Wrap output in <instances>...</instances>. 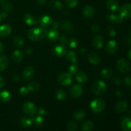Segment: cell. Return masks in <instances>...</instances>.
<instances>
[{
    "mask_svg": "<svg viewBox=\"0 0 131 131\" xmlns=\"http://www.w3.org/2000/svg\"><path fill=\"white\" fill-rule=\"evenodd\" d=\"M79 70V68L75 64H72L69 67V72L72 75H74L76 74Z\"/></svg>",
    "mask_w": 131,
    "mask_h": 131,
    "instance_id": "cell-43",
    "label": "cell"
},
{
    "mask_svg": "<svg viewBox=\"0 0 131 131\" xmlns=\"http://www.w3.org/2000/svg\"><path fill=\"white\" fill-rule=\"evenodd\" d=\"M33 52V49L31 47H28L26 49L25 52L27 55H31Z\"/></svg>",
    "mask_w": 131,
    "mask_h": 131,
    "instance_id": "cell-50",
    "label": "cell"
},
{
    "mask_svg": "<svg viewBox=\"0 0 131 131\" xmlns=\"http://www.w3.org/2000/svg\"><path fill=\"white\" fill-rule=\"evenodd\" d=\"M83 89L81 86L79 84H73L69 89V93L74 99L79 98L83 94Z\"/></svg>",
    "mask_w": 131,
    "mask_h": 131,
    "instance_id": "cell-8",
    "label": "cell"
},
{
    "mask_svg": "<svg viewBox=\"0 0 131 131\" xmlns=\"http://www.w3.org/2000/svg\"><path fill=\"white\" fill-rule=\"evenodd\" d=\"M93 128H94V125H93V122L90 121V120H87V121L84 122L82 124V131H92Z\"/></svg>",
    "mask_w": 131,
    "mask_h": 131,
    "instance_id": "cell-35",
    "label": "cell"
},
{
    "mask_svg": "<svg viewBox=\"0 0 131 131\" xmlns=\"http://www.w3.org/2000/svg\"><path fill=\"white\" fill-rule=\"evenodd\" d=\"M4 49H5V47H4L3 43L0 42V54L2 53L4 51Z\"/></svg>",
    "mask_w": 131,
    "mask_h": 131,
    "instance_id": "cell-56",
    "label": "cell"
},
{
    "mask_svg": "<svg viewBox=\"0 0 131 131\" xmlns=\"http://www.w3.org/2000/svg\"><path fill=\"white\" fill-rule=\"evenodd\" d=\"M12 79H13V80L15 81H18L20 79V76H19L18 74H15V75H13Z\"/></svg>",
    "mask_w": 131,
    "mask_h": 131,
    "instance_id": "cell-54",
    "label": "cell"
},
{
    "mask_svg": "<svg viewBox=\"0 0 131 131\" xmlns=\"http://www.w3.org/2000/svg\"><path fill=\"white\" fill-rule=\"evenodd\" d=\"M24 42H25L24 38L20 35L15 36L13 38V43H14V46H16V47H22L24 44Z\"/></svg>",
    "mask_w": 131,
    "mask_h": 131,
    "instance_id": "cell-33",
    "label": "cell"
},
{
    "mask_svg": "<svg viewBox=\"0 0 131 131\" xmlns=\"http://www.w3.org/2000/svg\"><path fill=\"white\" fill-rule=\"evenodd\" d=\"M75 78L76 81L79 83H86L87 81H88V79L87 74L83 71H78V72L75 74Z\"/></svg>",
    "mask_w": 131,
    "mask_h": 131,
    "instance_id": "cell-26",
    "label": "cell"
},
{
    "mask_svg": "<svg viewBox=\"0 0 131 131\" xmlns=\"http://www.w3.org/2000/svg\"><path fill=\"white\" fill-rule=\"evenodd\" d=\"M120 127L124 131H131V118L124 116L120 121Z\"/></svg>",
    "mask_w": 131,
    "mask_h": 131,
    "instance_id": "cell-16",
    "label": "cell"
},
{
    "mask_svg": "<svg viewBox=\"0 0 131 131\" xmlns=\"http://www.w3.org/2000/svg\"><path fill=\"white\" fill-rule=\"evenodd\" d=\"M124 82H125V84L127 86L131 88V75H129L125 77V79H124Z\"/></svg>",
    "mask_w": 131,
    "mask_h": 131,
    "instance_id": "cell-47",
    "label": "cell"
},
{
    "mask_svg": "<svg viewBox=\"0 0 131 131\" xmlns=\"http://www.w3.org/2000/svg\"><path fill=\"white\" fill-rule=\"evenodd\" d=\"M49 6L52 10L55 11H60L63 7L62 3L59 0H51L49 3Z\"/></svg>",
    "mask_w": 131,
    "mask_h": 131,
    "instance_id": "cell-27",
    "label": "cell"
},
{
    "mask_svg": "<svg viewBox=\"0 0 131 131\" xmlns=\"http://www.w3.org/2000/svg\"><path fill=\"white\" fill-rule=\"evenodd\" d=\"M119 15L123 19L131 18V3H126L119 8Z\"/></svg>",
    "mask_w": 131,
    "mask_h": 131,
    "instance_id": "cell-9",
    "label": "cell"
},
{
    "mask_svg": "<svg viewBox=\"0 0 131 131\" xmlns=\"http://www.w3.org/2000/svg\"><path fill=\"white\" fill-rule=\"evenodd\" d=\"M106 19H107L108 21L112 22V23H115L116 24H121L123 22V19L120 15H117L115 14H113V13H109L107 14V15L106 16Z\"/></svg>",
    "mask_w": 131,
    "mask_h": 131,
    "instance_id": "cell-19",
    "label": "cell"
},
{
    "mask_svg": "<svg viewBox=\"0 0 131 131\" xmlns=\"http://www.w3.org/2000/svg\"><path fill=\"white\" fill-rule=\"evenodd\" d=\"M60 43H61V44L64 45V46H65V45L67 43V42H68V37H67L66 35H62L61 36H60Z\"/></svg>",
    "mask_w": 131,
    "mask_h": 131,
    "instance_id": "cell-46",
    "label": "cell"
},
{
    "mask_svg": "<svg viewBox=\"0 0 131 131\" xmlns=\"http://www.w3.org/2000/svg\"><path fill=\"white\" fill-rule=\"evenodd\" d=\"M106 6L110 11L116 12L119 10V4L116 0H107Z\"/></svg>",
    "mask_w": 131,
    "mask_h": 131,
    "instance_id": "cell-23",
    "label": "cell"
},
{
    "mask_svg": "<svg viewBox=\"0 0 131 131\" xmlns=\"http://www.w3.org/2000/svg\"><path fill=\"white\" fill-rule=\"evenodd\" d=\"M52 52L54 54L58 57H63L67 53V49L65 46L63 44H56L52 47Z\"/></svg>",
    "mask_w": 131,
    "mask_h": 131,
    "instance_id": "cell-7",
    "label": "cell"
},
{
    "mask_svg": "<svg viewBox=\"0 0 131 131\" xmlns=\"http://www.w3.org/2000/svg\"><path fill=\"white\" fill-rule=\"evenodd\" d=\"M79 52H80L81 54H84L86 52V50L84 48H81L79 49Z\"/></svg>",
    "mask_w": 131,
    "mask_h": 131,
    "instance_id": "cell-57",
    "label": "cell"
},
{
    "mask_svg": "<svg viewBox=\"0 0 131 131\" xmlns=\"http://www.w3.org/2000/svg\"><path fill=\"white\" fill-rule=\"evenodd\" d=\"M86 116V111L84 110H82V109L76 110L74 113V118L77 121H82V120H83L85 118Z\"/></svg>",
    "mask_w": 131,
    "mask_h": 131,
    "instance_id": "cell-28",
    "label": "cell"
},
{
    "mask_svg": "<svg viewBox=\"0 0 131 131\" xmlns=\"http://www.w3.org/2000/svg\"><path fill=\"white\" fill-rule=\"evenodd\" d=\"M27 88H28L29 92H37L40 88V85L38 83H37V82L31 81L28 84Z\"/></svg>",
    "mask_w": 131,
    "mask_h": 131,
    "instance_id": "cell-34",
    "label": "cell"
},
{
    "mask_svg": "<svg viewBox=\"0 0 131 131\" xmlns=\"http://www.w3.org/2000/svg\"><path fill=\"white\" fill-rule=\"evenodd\" d=\"M127 44L129 45V46H131V37L130 36H129V37H128L127 40Z\"/></svg>",
    "mask_w": 131,
    "mask_h": 131,
    "instance_id": "cell-58",
    "label": "cell"
},
{
    "mask_svg": "<svg viewBox=\"0 0 131 131\" xmlns=\"http://www.w3.org/2000/svg\"><path fill=\"white\" fill-rule=\"evenodd\" d=\"M88 59L90 63L95 65L99 64L101 61V57L99 56V55L95 52H92L90 53L88 56Z\"/></svg>",
    "mask_w": 131,
    "mask_h": 131,
    "instance_id": "cell-21",
    "label": "cell"
},
{
    "mask_svg": "<svg viewBox=\"0 0 131 131\" xmlns=\"http://www.w3.org/2000/svg\"><path fill=\"white\" fill-rule=\"evenodd\" d=\"M107 90V85L103 81L98 80L95 82L92 85L91 91L96 95H101Z\"/></svg>",
    "mask_w": 131,
    "mask_h": 131,
    "instance_id": "cell-2",
    "label": "cell"
},
{
    "mask_svg": "<svg viewBox=\"0 0 131 131\" xmlns=\"http://www.w3.org/2000/svg\"><path fill=\"white\" fill-rule=\"evenodd\" d=\"M60 26L63 31L68 35H72L75 31L73 24L67 20H61L60 23Z\"/></svg>",
    "mask_w": 131,
    "mask_h": 131,
    "instance_id": "cell-11",
    "label": "cell"
},
{
    "mask_svg": "<svg viewBox=\"0 0 131 131\" xmlns=\"http://www.w3.org/2000/svg\"><path fill=\"white\" fill-rule=\"evenodd\" d=\"M67 129L69 131H78V126L76 123L74 122H70L67 124Z\"/></svg>",
    "mask_w": 131,
    "mask_h": 131,
    "instance_id": "cell-41",
    "label": "cell"
},
{
    "mask_svg": "<svg viewBox=\"0 0 131 131\" xmlns=\"http://www.w3.org/2000/svg\"><path fill=\"white\" fill-rule=\"evenodd\" d=\"M37 113L38 114V115H40L41 116H43L47 115V111H46V110L45 109L40 107L37 109Z\"/></svg>",
    "mask_w": 131,
    "mask_h": 131,
    "instance_id": "cell-45",
    "label": "cell"
},
{
    "mask_svg": "<svg viewBox=\"0 0 131 131\" xmlns=\"http://www.w3.org/2000/svg\"><path fill=\"white\" fill-rule=\"evenodd\" d=\"M1 21H2V17H1V15H0V24H1Z\"/></svg>",
    "mask_w": 131,
    "mask_h": 131,
    "instance_id": "cell-60",
    "label": "cell"
},
{
    "mask_svg": "<svg viewBox=\"0 0 131 131\" xmlns=\"http://www.w3.org/2000/svg\"><path fill=\"white\" fill-rule=\"evenodd\" d=\"M128 57H129V60H131V49L128 51Z\"/></svg>",
    "mask_w": 131,
    "mask_h": 131,
    "instance_id": "cell-59",
    "label": "cell"
},
{
    "mask_svg": "<svg viewBox=\"0 0 131 131\" xmlns=\"http://www.w3.org/2000/svg\"><path fill=\"white\" fill-rule=\"evenodd\" d=\"M38 23L42 28H47L52 25L53 21H52V19L51 16L44 14L40 17L39 19H38Z\"/></svg>",
    "mask_w": 131,
    "mask_h": 131,
    "instance_id": "cell-10",
    "label": "cell"
},
{
    "mask_svg": "<svg viewBox=\"0 0 131 131\" xmlns=\"http://www.w3.org/2000/svg\"><path fill=\"white\" fill-rule=\"evenodd\" d=\"M4 84H5V79L1 75H0V89L3 87Z\"/></svg>",
    "mask_w": 131,
    "mask_h": 131,
    "instance_id": "cell-53",
    "label": "cell"
},
{
    "mask_svg": "<svg viewBox=\"0 0 131 131\" xmlns=\"http://www.w3.org/2000/svg\"><path fill=\"white\" fill-rule=\"evenodd\" d=\"M20 124L24 128H29L33 124L32 119L27 116H23L20 120Z\"/></svg>",
    "mask_w": 131,
    "mask_h": 131,
    "instance_id": "cell-36",
    "label": "cell"
},
{
    "mask_svg": "<svg viewBox=\"0 0 131 131\" xmlns=\"http://www.w3.org/2000/svg\"><path fill=\"white\" fill-rule=\"evenodd\" d=\"M31 119L33 123L35 124V125H36L37 127H41L43 125V119L42 116H40V115H37V116H34V117Z\"/></svg>",
    "mask_w": 131,
    "mask_h": 131,
    "instance_id": "cell-38",
    "label": "cell"
},
{
    "mask_svg": "<svg viewBox=\"0 0 131 131\" xmlns=\"http://www.w3.org/2000/svg\"><path fill=\"white\" fill-rule=\"evenodd\" d=\"M106 33H107V35H108L109 37H116V33H116V29H115L113 27H111V26L108 27V28L106 29Z\"/></svg>",
    "mask_w": 131,
    "mask_h": 131,
    "instance_id": "cell-42",
    "label": "cell"
},
{
    "mask_svg": "<svg viewBox=\"0 0 131 131\" xmlns=\"http://www.w3.org/2000/svg\"><path fill=\"white\" fill-rule=\"evenodd\" d=\"M114 82H115V84L116 85H120L122 84V79L120 76L117 75V76H115V79H114Z\"/></svg>",
    "mask_w": 131,
    "mask_h": 131,
    "instance_id": "cell-49",
    "label": "cell"
},
{
    "mask_svg": "<svg viewBox=\"0 0 131 131\" xmlns=\"http://www.w3.org/2000/svg\"><path fill=\"white\" fill-rule=\"evenodd\" d=\"M78 0H65V5L69 8H74L78 5Z\"/></svg>",
    "mask_w": 131,
    "mask_h": 131,
    "instance_id": "cell-40",
    "label": "cell"
},
{
    "mask_svg": "<svg viewBox=\"0 0 131 131\" xmlns=\"http://www.w3.org/2000/svg\"><path fill=\"white\" fill-rule=\"evenodd\" d=\"M66 58L68 61L72 63H76L78 62V56L74 51H67V53L66 54Z\"/></svg>",
    "mask_w": 131,
    "mask_h": 131,
    "instance_id": "cell-29",
    "label": "cell"
},
{
    "mask_svg": "<svg viewBox=\"0 0 131 131\" xmlns=\"http://www.w3.org/2000/svg\"><path fill=\"white\" fill-rule=\"evenodd\" d=\"M118 50V45L115 40H110L107 43L106 46V51L107 53L110 54H113L116 52Z\"/></svg>",
    "mask_w": 131,
    "mask_h": 131,
    "instance_id": "cell-15",
    "label": "cell"
},
{
    "mask_svg": "<svg viewBox=\"0 0 131 131\" xmlns=\"http://www.w3.org/2000/svg\"><path fill=\"white\" fill-rule=\"evenodd\" d=\"M12 99L11 93L8 90H4L0 92V102L3 103H7L10 102Z\"/></svg>",
    "mask_w": 131,
    "mask_h": 131,
    "instance_id": "cell-25",
    "label": "cell"
},
{
    "mask_svg": "<svg viewBox=\"0 0 131 131\" xmlns=\"http://www.w3.org/2000/svg\"><path fill=\"white\" fill-rule=\"evenodd\" d=\"M116 69L122 74H127L131 69L130 63L126 59H120L116 63Z\"/></svg>",
    "mask_w": 131,
    "mask_h": 131,
    "instance_id": "cell-4",
    "label": "cell"
},
{
    "mask_svg": "<svg viewBox=\"0 0 131 131\" xmlns=\"http://www.w3.org/2000/svg\"><path fill=\"white\" fill-rule=\"evenodd\" d=\"M46 1L47 0H36V2L37 3L38 5L43 6V5H44L46 3Z\"/></svg>",
    "mask_w": 131,
    "mask_h": 131,
    "instance_id": "cell-52",
    "label": "cell"
},
{
    "mask_svg": "<svg viewBox=\"0 0 131 131\" xmlns=\"http://www.w3.org/2000/svg\"><path fill=\"white\" fill-rule=\"evenodd\" d=\"M23 58H24V54L19 50H15L12 54V59L15 63L21 62L23 60Z\"/></svg>",
    "mask_w": 131,
    "mask_h": 131,
    "instance_id": "cell-22",
    "label": "cell"
},
{
    "mask_svg": "<svg viewBox=\"0 0 131 131\" xmlns=\"http://www.w3.org/2000/svg\"><path fill=\"white\" fill-rule=\"evenodd\" d=\"M67 45L68 46V47H69L70 48L74 49L75 47H76L78 45V40H77V38H70L68 39V42Z\"/></svg>",
    "mask_w": 131,
    "mask_h": 131,
    "instance_id": "cell-39",
    "label": "cell"
},
{
    "mask_svg": "<svg viewBox=\"0 0 131 131\" xmlns=\"http://www.w3.org/2000/svg\"><path fill=\"white\" fill-rule=\"evenodd\" d=\"M47 38L49 42H56L60 38V34H59L58 31L54 28H51L48 31H47Z\"/></svg>",
    "mask_w": 131,
    "mask_h": 131,
    "instance_id": "cell-12",
    "label": "cell"
},
{
    "mask_svg": "<svg viewBox=\"0 0 131 131\" xmlns=\"http://www.w3.org/2000/svg\"><path fill=\"white\" fill-rule=\"evenodd\" d=\"M24 21L27 25L32 26L37 24V20L34 15L29 13H26L24 15Z\"/></svg>",
    "mask_w": 131,
    "mask_h": 131,
    "instance_id": "cell-24",
    "label": "cell"
},
{
    "mask_svg": "<svg viewBox=\"0 0 131 131\" xmlns=\"http://www.w3.org/2000/svg\"><path fill=\"white\" fill-rule=\"evenodd\" d=\"M37 107L33 102L30 101H27L24 102L22 106L23 111L27 115L33 116L37 113Z\"/></svg>",
    "mask_w": 131,
    "mask_h": 131,
    "instance_id": "cell-6",
    "label": "cell"
},
{
    "mask_svg": "<svg viewBox=\"0 0 131 131\" xmlns=\"http://www.w3.org/2000/svg\"><path fill=\"white\" fill-rule=\"evenodd\" d=\"M0 5L3 8V10L7 12H10L14 9L12 4L10 1H6V0H1L0 1Z\"/></svg>",
    "mask_w": 131,
    "mask_h": 131,
    "instance_id": "cell-31",
    "label": "cell"
},
{
    "mask_svg": "<svg viewBox=\"0 0 131 131\" xmlns=\"http://www.w3.org/2000/svg\"><path fill=\"white\" fill-rule=\"evenodd\" d=\"M113 74V72L112 69H110V68H106V69H103L101 72V75L102 78L104 79H108L112 77Z\"/></svg>",
    "mask_w": 131,
    "mask_h": 131,
    "instance_id": "cell-32",
    "label": "cell"
},
{
    "mask_svg": "<svg viewBox=\"0 0 131 131\" xmlns=\"http://www.w3.org/2000/svg\"><path fill=\"white\" fill-rule=\"evenodd\" d=\"M92 43L95 48L99 49L103 47L104 43V38H103L102 36L97 35L94 36L93 38H92Z\"/></svg>",
    "mask_w": 131,
    "mask_h": 131,
    "instance_id": "cell-14",
    "label": "cell"
},
{
    "mask_svg": "<svg viewBox=\"0 0 131 131\" xmlns=\"http://www.w3.org/2000/svg\"><path fill=\"white\" fill-rule=\"evenodd\" d=\"M8 58L5 55H0V72L4 71L8 65Z\"/></svg>",
    "mask_w": 131,
    "mask_h": 131,
    "instance_id": "cell-30",
    "label": "cell"
},
{
    "mask_svg": "<svg viewBox=\"0 0 131 131\" xmlns=\"http://www.w3.org/2000/svg\"><path fill=\"white\" fill-rule=\"evenodd\" d=\"M82 13L85 17L92 18L95 15V10L93 6L90 5H86L83 8Z\"/></svg>",
    "mask_w": 131,
    "mask_h": 131,
    "instance_id": "cell-18",
    "label": "cell"
},
{
    "mask_svg": "<svg viewBox=\"0 0 131 131\" xmlns=\"http://www.w3.org/2000/svg\"><path fill=\"white\" fill-rule=\"evenodd\" d=\"M73 80L72 75L70 73L63 72L59 75L58 78V82L61 86H67L72 83Z\"/></svg>",
    "mask_w": 131,
    "mask_h": 131,
    "instance_id": "cell-5",
    "label": "cell"
},
{
    "mask_svg": "<svg viewBox=\"0 0 131 131\" xmlns=\"http://www.w3.org/2000/svg\"><path fill=\"white\" fill-rule=\"evenodd\" d=\"M12 32V27L8 24H4L0 26V37H6Z\"/></svg>",
    "mask_w": 131,
    "mask_h": 131,
    "instance_id": "cell-20",
    "label": "cell"
},
{
    "mask_svg": "<svg viewBox=\"0 0 131 131\" xmlns=\"http://www.w3.org/2000/svg\"><path fill=\"white\" fill-rule=\"evenodd\" d=\"M47 34V31L42 27L33 28L27 33L28 38L34 42H40L43 40Z\"/></svg>",
    "mask_w": 131,
    "mask_h": 131,
    "instance_id": "cell-1",
    "label": "cell"
},
{
    "mask_svg": "<svg viewBox=\"0 0 131 131\" xmlns=\"http://www.w3.org/2000/svg\"><path fill=\"white\" fill-rule=\"evenodd\" d=\"M91 29L94 33H98L100 31V26L97 24H93L91 26Z\"/></svg>",
    "mask_w": 131,
    "mask_h": 131,
    "instance_id": "cell-48",
    "label": "cell"
},
{
    "mask_svg": "<svg viewBox=\"0 0 131 131\" xmlns=\"http://www.w3.org/2000/svg\"><path fill=\"white\" fill-rule=\"evenodd\" d=\"M52 28H54V29H57L58 28L60 24H59V23H58V22H54V23H52Z\"/></svg>",
    "mask_w": 131,
    "mask_h": 131,
    "instance_id": "cell-55",
    "label": "cell"
},
{
    "mask_svg": "<svg viewBox=\"0 0 131 131\" xmlns=\"http://www.w3.org/2000/svg\"><path fill=\"white\" fill-rule=\"evenodd\" d=\"M105 105H106V103H105V101H104V99L98 98L91 101L90 106L91 110L93 113H101V111H103L105 107Z\"/></svg>",
    "mask_w": 131,
    "mask_h": 131,
    "instance_id": "cell-3",
    "label": "cell"
},
{
    "mask_svg": "<svg viewBox=\"0 0 131 131\" xmlns=\"http://www.w3.org/2000/svg\"><path fill=\"white\" fill-rule=\"evenodd\" d=\"M19 93L20 95L25 96V95H26L28 93H29V90H28V89L27 87L23 86V87H21L20 89H19Z\"/></svg>",
    "mask_w": 131,
    "mask_h": 131,
    "instance_id": "cell-44",
    "label": "cell"
},
{
    "mask_svg": "<svg viewBox=\"0 0 131 131\" xmlns=\"http://www.w3.org/2000/svg\"><path fill=\"white\" fill-rule=\"evenodd\" d=\"M55 95H56V99L59 101H63L67 97V92L62 89L57 90L56 91V93H55Z\"/></svg>",
    "mask_w": 131,
    "mask_h": 131,
    "instance_id": "cell-37",
    "label": "cell"
},
{
    "mask_svg": "<svg viewBox=\"0 0 131 131\" xmlns=\"http://www.w3.org/2000/svg\"><path fill=\"white\" fill-rule=\"evenodd\" d=\"M130 36L131 37V28H130Z\"/></svg>",
    "mask_w": 131,
    "mask_h": 131,
    "instance_id": "cell-61",
    "label": "cell"
},
{
    "mask_svg": "<svg viewBox=\"0 0 131 131\" xmlns=\"http://www.w3.org/2000/svg\"><path fill=\"white\" fill-rule=\"evenodd\" d=\"M115 93H116V95L118 97H122L124 95V93L122 92V90H117Z\"/></svg>",
    "mask_w": 131,
    "mask_h": 131,
    "instance_id": "cell-51",
    "label": "cell"
},
{
    "mask_svg": "<svg viewBox=\"0 0 131 131\" xmlns=\"http://www.w3.org/2000/svg\"><path fill=\"white\" fill-rule=\"evenodd\" d=\"M0 1H1V0H0Z\"/></svg>",
    "mask_w": 131,
    "mask_h": 131,
    "instance_id": "cell-62",
    "label": "cell"
},
{
    "mask_svg": "<svg viewBox=\"0 0 131 131\" xmlns=\"http://www.w3.org/2000/svg\"><path fill=\"white\" fill-rule=\"evenodd\" d=\"M128 104L127 101H125V100H123V101H120L116 104V106H115V110L117 111L118 113H124L127 110Z\"/></svg>",
    "mask_w": 131,
    "mask_h": 131,
    "instance_id": "cell-17",
    "label": "cell"
},
{
    "mask_svg": "<svg viewBox=\"0 0 131 131\" xmlns=\"http://www.w3.org/2000/svg\"><path fill=\"white\" fill-rule=\"evenodd\" d=\"M35 74V69L33 67L27 66L25 67L23 70V73H22V75L23 78H24L25 80H30L33 78Z\"/></svg>",
    "mask_w": 131,
    "mask_h": 131,
    "instance_id": "cell-13",
    "label": "cell"
}]
</instances>
